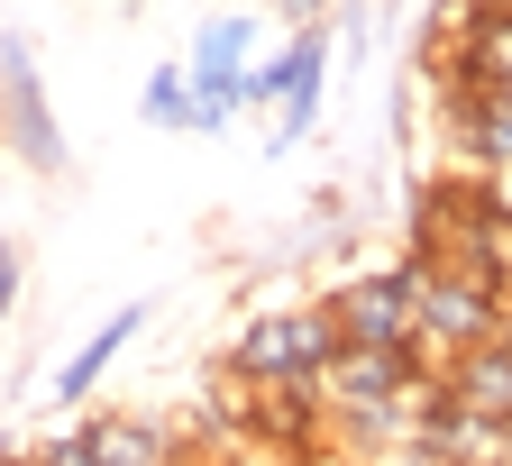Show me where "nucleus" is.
I'll return each instance as SVG.
<instances>
[{
    "instance_id": "obj_1",
    "label": "nucleus",
    "mask_w": 512,
    "mask_h": 466,
    "mask_svg": "<svg viewBox=\"0 0 512 466\" xmlns=\"http://www.w3.org/2000/svg\"><path fill=\"white\" fill-rule=\"evenodd\" d=\"M394 275H403L412 357L421 366H448V357H467V348H485V339L512 329V293L485 284V275H467V265H448V256H430V247H412Z\"/></svg>"
},
{
    "instance_id": "obj_2",
    "label": "nucleus",
    "mask_w": 512,
    "mask_h": 466,
    "mask_svg": "<svg viewBox=\"0 0 512 466\" xmlns=\"http://www.w3.org/2000/svg\"><path fill=\"white\" fill-rule=\"evenodd\" d=\"M330 348H339V320H330V302L266 311V320H256L247 339L229 348V375H238V393H266V384H311L320 366H330Z\"/></svg>"
},
{
    "instance_id": "obj_3",
    "label": "nucleus",
    "mask_w": 512,
    "mask_h": 466,
    "mask_svg": "<svg viewBox=\"0 0 512 466\" xmlns=\"http://www.w3.org/2000/svg\"><path fill=\"white\" fill-rule=\"evenodd\" d=\"M412 366H421L412 348H357V339H339V348H330V366L311 375V403H320V421H348V430L366 439V430H375V412L394 403V384H403Z\"/></svg>"
},
{
    "instance_id": "obj_4",
    "label": "nucleus",
    "mask_w": 512,
    "mask_h": 466,
    "mask_svg": "<svg viewBox=\"0 0 512 466\" xmlns=\"http://www.w3.org/2000/svg\"><path fill=\"white\" fill-rule=\"evenodd\" d=\"M247 19L229 10V19H211L202 37H192V55H183V74H192V128H220L229 110H238V83H247Z\"/></svg>"
},
{
    "instance_id": "obj_5",
    "label": "nucleus",
    "mask_w": 512,
    "mask_h": 466,
    "mask_svg": "<svg viewBox=\"0 0 512 466\" xmlns=\"http://www.w3.org/2000/svg\"><path fill=\"white\" fill-rule=\"evenodd\" d=\"M0 119H10V147L37 165V174H64V138H55V110L37 92V55L10 37L0 46Z\"/></svg>"
},
{
    "instance_id": "obj_6",
    "label": "nucleus",
    "mask_w": 512,
    "mask_h": 466,
    "mask_svg": "<svg viewBox=\"0 0 512 466\" xmlns=\"http://www.w3.org/2000/svg\"><path fill=\"white\" fill-rule=\"evenodd\" d=\"M330 320H339V339L357 348H412V311H403V275H357L330 293Z\"/></svg>"
},
{
    "instance_id": "obj_7",
    "label": "nucleus",
    "mask_w": 512,
    "mask_h": 466,
    "mask_svg": "<svg viewBox=\"0 0 512 466\" xmlns=\"http://www.w3.org/2000/svg\"><path fill=\"white\" fill-rule=\"evenodd\" d=\"M448 138L476 165L512 156V83H448Z\"/></svg>"
},
{
    "instance_id": "obj_8",
    "label": "nucleus",
    "mask_w": 512,
    "mask_h": 466,
    "mask_svg": "<svg viewBox=\"0 0 512 466\" xmlns=\"http://www.w3.org/2000/svg\"><path fill=\"white\" fill-rule=\"evenodd\" d=\"M439 393H448L458 412L512 421V348H503V339H485V348H467V357H448V366H439Z\"/></svg>"
},
{
    "instance_id": "obj_9",
    "label": "nucleus",
    "mask_w": 512,
    "mask_h": 466,
    "mask_svg": "<svg viewBox=\"0 0 512 466\" xmlns=\"http://www.w3.org/2000/svg\"><path fill=\"white\" fill-rule=\"evenodd\" d=\"M83 439L101 466H183V439L147 412H101V421H83Z\"/></svg>"
},
{
    "instance_id": "obj_10",
    "label": "nucleus",
    "mask_w": 512,
    "mask_h": 466,
    "mask_svg": "<svg viewBox=\"0 0 512 466\" xmlns=\"http://www.w3.org/2000/svg\"><path fill=\"white\" fill-rule=\"evenodd\" d=\"M320 74H330V37L302 28V37H293V92H284V119H275V147L311 138V119H320Z\"/></svg>"
},
{
    "instance_id": "obj_11",
    "label": "nucleus",
    "mask_w": 512,
    "mask_h": 466,
    "mask_svg": "<svg viewBox=\"0 0 512 466\" xmlns=\"http://www.w3.org/2000/svg\"><path fill=\"white\" fill-rule=\"evenodd\" d=\"M138 320H147V311H138V302H128V311H110V320H101V329H92V339H83V348H74V357H64V375H55V403H83V393H92V384H101V366H110V357H119V348H128V339H138Z\"/></svg>"
},
{
    "instance_id": "obj_12",
    "label": "nucleus",
    "mask_w": 512,
    "mask_h": 466,
    "mask_svg": "<svg viewBox=\"0 0 512 466\" xmlns=\"http://www.w3.org/2000/svg\"><path fill=\"white\" fill-rule=\"evenodd\" d=\"M138 110H147L156 128H192V74H183V64H156L147 92H138Z\"/></svg>"
},
{
    "instance_id": "obj_13",
    "label": "nucleus",
    "mask_w": 512,
    "mask_h": 466,
    "mask_svg": "<svg viewBox=\"0 0 512 466\" xmlns=\"http://www.w3.org/2000/svg\"><path fill=\"white\" fill-rule=\"evenodd\" d=\"M284 92H293V46L266 55V64H247V83H238V101H284Z\"/></svg>"
},
{
    "instance_id": "obj_14",
    "label": "nucleus",
    "mask_w": 512,
    "mask_h": 466,
    "mask_svg": "<svg viewBox=\"0 0 512 466\" xmlns=\"http://www.w3.org/2000/svg\"><path fill=\"white\" fill-rule=\"evenodd\" d=\"M476 202H485L494 220H512V156H503V165H476Z\"/></svg>"
},
{
    "instance_id": "obj_15",
    "label": "nucleus",
    "mask_w": 512,
    "mask_h": 466,
    "mask_svg": "<svg viewBox=\"0 0 512 466\" xmlns=\"http://www.w3.org/2000/svg\"><path fill=\"white\" fill-rule=\"evenodd\" d=\"M37 466H101V457H92V439H83V430H64V439H46V448H37Z\"/></svg>"
},
{
    "instance_id": "obj_16",
    "label": "nucleus",
    "mask_w": 512,
    "mask_h": 466,
    "mask_svg": "<svg viewBox=\"0 0 512 466\" xmlns=\"http://www.w3.org/2000/svg\"><path fill=\"white\" fill-rule=\"evenodd\" d=\"M10 302H19V247L0 238V311H10Z\"/></svg>"
},
{
    "instance_id": "obj_17",
    "label": "nucleus",
    "mask_w": 512,
    "mask_h": 466,
    "mask_svg": "<svg viewBox=\"0 0 512 466\" xmlns=\"http://www.w3.org/2000/svg\"><path fill=\"white\" fill-rule=\"evenodd\" d=\"M275 10H284V19H311V10H320V0H275Z\"/></svg>"
},
{
    "instance_id": "obj_18",
    "label": "nucleus",
    "mask_w": 512,
    "mask_h": 466,
    "mask_svg": "<svg viewBox=\"0 0 512 466\" xmlns=\"http://www.w3.org/2000/svg\"><path fill=\"white\" fill-rule=\"evenodd\" d=\"M10 466H37V457H10Z\"/></svg>"
},
{
    "instance_id": "obj_19",
    "label": "nucleus",
    "mask_w": 512,
    "mask_h": 466,
    "mask_svg": "<svg viewBox=\"0 0 512 466\" xmlns=\"http://www.w3.org/2000/svg\"><path fill=\"white\" fill-rule=\"evenodd\" d=\"M503 10H512V0H503Z\"/></svg>"
}]
</instances>
